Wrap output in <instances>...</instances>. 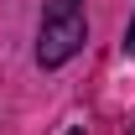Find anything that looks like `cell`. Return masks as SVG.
<instances>
[{
    "label": "cell",
    "instance_id": "obj_2",
    "mask_svg": "<svg viewBox=\"0 0 135 135\" xmlns=\"http://www.w3.org/2000/svg\"><path fill=\"white\" fill-rule=\"evenodd\" d=\"M125 57H135V16H130V26H125Z\"/></svg>",
    "mask_w": 135,
    "mask_h": 135
},
{
    "label": "cell",
    "instance_id": "obj_1",
    "mask_svg": "<svg viewBox=\"0 0 135 135\" xmlns=\"http://www.w3.org/2000/svg\"><path fill=\"white\" fill-rule=\"evenodd\" d=\"M88 42V11L83 0H47L42 26H36V68H62L73 62Z\"/></svg>",
    "mask_w": 135,
    "mask_h": 135
}]
</instances>
